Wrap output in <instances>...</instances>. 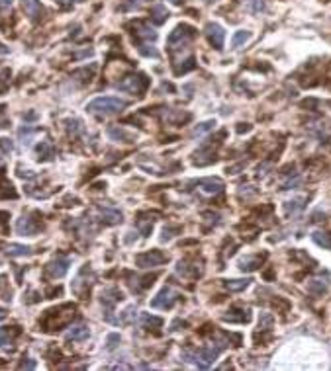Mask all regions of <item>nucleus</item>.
<instances>
[{
    "label": "nucleus",
    "instance_id": "obj_17",
    "mask_svg": "<svg viewBox=\"0 0 331 371\" xmlns=\"http://www.w3.org/2000/svg\"><path fill=\"white\" fill-rule=\"evenodd\" d=\"M304 201H306V197H294V199L286 201V213H288V215H296V213H300V211L304 209Z\"/></svg>",
    "mask_w": 331,
    "mask_h": 371
},
{
    "label": "nucleus",
    "instance_id": "obj_14",
    "mask_svg": "<svg viewBox=\"0 0 331 371\" xmlns=\"http://www.w3.org/2000/svg\"><path fill=\"white\" fill-rule=\"evenodd\" d=\"M198 186L202 187V191H206V193H220L224 189V182L218 180V178H204V180L198 182Z\"/></svg>",
    "mask_w": 331,
    "mask_h": 371
},
{
    "label": "nucleus",
    "instance_id": "obj_5",
    "mask_svg": "<svg viewBox=\"0 0 331 371\" xmlns=\"http://www.w3.org/2000/svg\"><path fill=\"white\" fill-rule=\"evenodd\" d=\"M194 37V28H190V26H178V28H174V31L168 35V45H170V49H174L176 45H184L188 39H192Z\"/></svg>",
    "mask_w": 331,
    "mask_h": 371
},
{
    "label": "nucleus",
    "instance_id": "obj_6",
    "mask_svg": "<svg viewBox=\"0 0 331 371\" xmlns=\"http://www.w3.org/2000/svg\"><path fill=\"white\" fill-rule=\"evenodd\" d=\"M22 6H24L26 16L32 20L33 24H39L45 18V8L41 6L39 0H22Z\"/></svg>",
    "mask_w": 331,
    "mask_h": 371
},
{
    "label": "nucleus",
    "instance_id": "obj_4",
    "mask_svg": "<svg viewBox=\"0 0 331 371\" xmlns=\"http://www.w3.org/2000/svg\"><path fill=\"white\" fill-rule=\"evenodd\" d=\"M166 260V256L159 250H151V252H143L139 256H135V264L139 268H155V266H161Z\"/></svg>",
    "mask_w": 331,
    "mask_h": 371
},
{
    "label": "nucleus",
    "instance_id": "obj_7",
    "mask_svg": "<svg viewBox=\"0 0 331 371\" xmlns=\"http://www.w3.org/2000/svg\"><path fill=\"white\" fill-rule=\"evenodd\" d=\"M206 37L208 41L214 45V49H224V39H226V31L220 24H214L210 22L206 26Z\"/></svg>",
    "mask_w": 331,
    "mask_h": 371
},
{
    "label": "nucleus",
    "instance_id": "obj_9",
    "mask_svg": "<svg viewBox=\"0 0 331 371\" xmlns=\"http://www.w3.org/2000/svg\"><path fill=\"white\" fill-rule=\"evenodd\" d=\"M69 266H71V258H67V256H57L55 260L49 262V266H47V274L55 279L63 278L67 272H69Z\"/></svg>",
    "mask_w": 331,
    "mask_h": 371
},
{
    "label": "nucleus",
    "instance_id": "obj_26",
    "mask_svg": "<svg viewBox=\"0 0 331 371\" xmlns=\"http://www.w3.org/2000/svg\"><path fill=\"white\" fill-rule=\"evenodd\" d=\"M270 324H272V314L263 312L261 318H259V328H261V330H266V328H270Z\"/></svg>",
    "mask_w": 331,
    "mask_h": 371
},
{
    "label": "nucleus",
    "instance_id": "obj_29",
    "mask_svg": "<svg viewBox=\"0 0 331 371\" xmlns=\"http://www.w3.org/2000/svg\"><path fill=\"white\" fill-rule=\"evenodd\" d=\"M79 125H81V124H79L77 120H75V122H67V129H69V131H75V133H77V131H79Z\"/></svg>",
    "mask_w": 331,
    "mask_h": 371
},
{
    "label": "nucleus",
    "instance_id": "obj_10",
    "mask_svg": "<svg viewBox=\"0 0 331 371\" xmlns=\"http://www.w3.org/2000/svg\"><path fill=\"white\" fill-rule=\"evenodd\" d=\"M330 276H318V278L310 279L308 281V291L312 293V295H316V297H320V295H324L328 289H330Z\"/></svg>",
    "mask_w": 331,
    "mask_h": 371
},
{
    "label": "nucleus",
    "instance_id": "obj_21",
    "mask_svg": "<svg viewBox=\"0 0 331 371\" xmlns=\"http://www.w3.org/2000/svg\"><path fill=\"white\" fill-rule=\"evenodd\" d=\"M151 16H153V22H155V24H163V22L166 20V16H168V12H166L165 6L157 4V6H153V10H151Z\"/></svg>",
    "mask_w": 331,
    "mask_h": 371
},
{
    "label": "nucleus",
    "instance_id": "obj_12",
    "mask_svg": "<svg viewBox=\"0 0 331 371\" xmlns=\"http://www.w3.org/2000/svg\"><path fill=\"white\" fill-rule=\"evenodd\" d=\"M18 334H20L18 326H4V328H0V348L12 346L14 340L18 338Z\"/></svg>",
    "mask_w": 331,
    "mask_h": 371
},
{
    "label": "nucleus",
    "instance_id": "obj_15",
    "mask_svg": "<svg viewBox=\"0 0 331 371\" xmlns=\"http://www.w3.org/2000/svg\"><path fill=\"white\" fill-rule=\"evenodd\" d=\"M261 264H263V258H261V256H245V258L239 260V268H241L243 272H253V270H257Z\"/></svg>",
    "mask_w": 331,
    "mask_h": 371
},
{
    "label": "nucleus",
    "instance_id": "obj_22",
    "mask_svg": "<svg viewBox=\"0 0 331 371\" xmlns=\"http://www.w3.org/2000/svg\"><path fill=\"white\" fill-rule=\"evenodd\" d=\"M249 283H251V279H230V281H226L224 285H226L230 291H243L245 287H249Z\"/></svg>",
    "mask_w": 331,
    "mask_h": 371
},
{
    "label": "nucleus",
    "instance_id": "obj_30",
    "mask_svg": "<svg viewBox=\"0 0 331 371\" xmlns=\"http://www.w3.org/2000/svg\"><path fill=\"white\" fill-rule=\"evenodd\" d=\"M12 6V0H0V12H6Z\"/></svg>",
    "mask_w": 331,
    "mask_h": 371
},
{
    "label": "nucleus",
    "instance_id": "obj_33",
    "mask_svg": "<svg viewBox=\"0 0 331 371\" xmlns=\"http://www.w3.org/2000/svg\"><path fill=\"white\" fill-rule=\"evenodd\" d=\"M4 316H6V310H4V309H0V320H2Z\"/></svg>",
    "mask_w": 331,
    "mask_h": 371
},
{
    "label": "nucleus",
    "instance_id": "obj_19",
    "mask_svg": "<svg viewBox=\"0 0 331 371\" xmlns=\"http://www.w3.org/2000/svg\"><path fill=\"white\" fill-rule=\"evenodd\" d=\"M6 252H8V256H14V258H18V256H30V254H32V248H30V247H22V245H10Z\"/></svg>",
    "mask_w": 331,
    "mask_h": 371
},
{
    "label": "nucleus",
    "instance_id": "obj_13",
    "mask_svg": "<svg viewBox=\"0 0 331 371\" xmlns=\"http://www.w3.org/2000/svg\"><path fill=\"white\" fill-rule=\"evenodd\" d=\"M90 336V330L86 324H75L67 330V338L69 340H86Z\"/></svg>",
    "mask_w": 331,
    "mask_h": 371
},
{
    "label": "nucleus",
    "instance_id": "obj_31",
    "mask_svg": "<svg viewBox=\"0 0 331 371\" xmlns=\"http://www.w3.org/2000/svg\"><path fill=\"white\" fill-rule=\"evenodd\" d=\"M33 368H35L33 362H22V364H20V370H33Z\"/></svg>",
    "mask_w": 331,
    "mask_h": 371
},
{
    "label": "nucleus",
    "instance_id": "obj_27",
    "mask_svg": "<svg viewBox=\"0 0 331 371\" xmlns=\"http://www.w3.org/2000/svg\"><path fill=\"white\" fill-rule=\"evenodd\" d=\"M51 153H53V151H51V145L45 141V143L39 147V155H45L43 158H49V156H51Z\"/></svg>",
    "mask_w": 331,
    "mask_h": 371
},
{
    "label": "nucleus",
    "instance_id": "obj_3",
    "mask_svg": "<svg viewBox=\"0 0 331 371\" xmlns=\"http://www.w3.org/2000/svg\"><path fill=\"white\" fill-rule=\"evenodd\" d=\"M118 88L124 90V92L141 96V92L147 88V78H145L143 74H132V76H126L122 82H118Z\"/></svg>",
    "mask_w": 331,
    "mask_h": 371
},
{
    "label": "nucleus",
    "instance_id": "obj_32",
    "mask_svg": "<svg viewBox=\"0 0 331 371\" xmlns=\"http://www.w3.org/2000/svg\"><path fill=\"white\" fill-rule=\"evenodd\" d=\"M57 4H61V6H73L75 4V0H55Z\"/></svg>",
    "mask_w": 331,
    "mask_h": 371
},
{
    "label": "nucleus",
    "instance_id": "obj_25",
    "mask_svg": "<svg viewBox=\"0 0 331 371\" xmlns=\"http://www.w3.org/2000/svg\"><path fill=\"white\" fill-rule=\"evenodd\" d=\"M141 322H143L145 326H155V328L163 324V320H161L159 316H151V314H147V312H145V314H141Z\"/></svg>",
    "mask_w": 331,
    "mask_h": 371
},
{
    "label": "nucleus",
    "instance_id": "obj_1",
    "mask_svg": "<svg viewBox=\"0 0 331 371\" xmlns=\"http://www.w3.org/2000/svg\"><path fill=\"white\" fill-rule=\"evenodd\" d=\"M228 344L226 342H216V344H210L206 348H200V350H188L184 352V358H188L190 362H194L200 370H206L214 364V360H218V356L222 354V350L226 348Z\"/></svg>",
    "mask_w": 331,
    "mask_h": 371
},
{
    "label": "nucleus",
    "instance_id": "obj_8",
    "mask_svg": "<svg viewBox=\"0 0 331 371\" xmlns=\"http://www.w3.org/2000/svg\"><path fill=\"white\" fill-rule=\"evenodd\" d=\"M176 301V293L170 289V287H165L157 293V297L151 301V307L153 309H170Z\"/></svg>",
    "mask_w": 331,
    "mask_h": 371
},
{
    "label": "nucleus",
    "instance_id": "obj_2",
    "mask_svg": "<svg viewBox=\"0 0 331 371\" xmlns=\"http://www.w3.org/2000/svg\"><path fill=\"white\" fill-rule=\"evenodd\" d=\"M126 108V102L114 96H100L86 104V110L94 116H114Z\"/></svg>",
    "mask_w": 331,
    "mask_h": 371
},
{
    "label": "nucleus",
    "instance_id": "obj_16",
    "mask_svg": "<svg viewBox=\"0 0 331 371\" xmlns=\"http://www.w3.org/2000/svg\"><path fill=\"white\" fill-rule=\"evenodd\" d=\"M100 217H102V221H106V223H110V225L122 221V213L116 211V209H110V207H100Z\"/></svg>",
    "mask_w": 331,
    "mask_h": 371
},
{
    "label": "nucleus",
    "instance_id": "obj_24",
    "mask_svg": "<svg viewBox=\"0 0 331 371\" xmlns=\"http://www.w3.org/2000/svg\"><path fill=\"white\" fill-rule=\"evenodd\" d=\"M35 135H37V131H35V129H30V127L20 129V139H22V145H30Z\"/></svg>",
    "mask_w": 331,
    "mask_h": 371
},
{
    "label": "nucleus",
    "instance_id": "obj_20",
    "mask_svg": "<svg viewBox=\"0 0 331 371\" xmlns=\"http://www.w3.org/2000/svg\"><path fill=\"white\" fill-rule=\"evenodd\" d=\"M249 39H251V31H245V30L235 31V35L232 37V47L233 49H237L239 45H243V43L249 41Z\"/></svg>",
    "mask_w": 331,
    "mask_h": 371
},
{
    "label": "nucleus",
    "instance_id": "obj_28",
    "mask_svg": "<svg viewBox=\"0 0 331 371\" xmlns=\"http://www.w3.org/2000/svg\"><path fill=\"white\" fill-rule=\"evenodd\" d=\"M118 342H120V336H118V334H110V336H108V350H114V348L118 346Z\"/></svg>",
    "mask_w": 331,
    "mask_h": 371
},
{
    "label": "nucleus",
    "instance_id": "obj_23",
    "mask_svg": "<svg viewBox=\"0 0 331 371\" xmlns=\"http://www.w3.org/2000/svg\"><path fill=\"white\" fill-rule=\"evenodd\" d=\"M214 127H216V122H214V120H208V122H202V124H200V125H196V127H194V131H192V135H194V137H202L204 133H208V131H212Z\"/></svg>",
    "mask_w": 331,
    "mask_h": 371
},
{
    "label": "nucleus",
    "instance_id": "obj_18",
    "mask_svg": "<svg viewBox=\"0 0 331 371\" xmlns=\"http://www.w3.org/2000/svg\"><path fill=\"white\" fill-rule=\"evenodd\" d=\"M312 239H314V243H316V245H320V247L331 248V235H330V233H322V231H316V233L312 235Z\"/></svg>",
    "mask_w": 331,
    "mask_h": 371
},
{
    "label": "nucleus",
    "instance_id": "obj_11",
    "mask_svg": "<svg viewBox=\"0 0 331 371\" xmlns=\"http://www.w3.org/2000/svg\"><path fill=\"white\" fill-rule=\"evenodd\" d=\"M16 231H18V235L33 237V235L37 233V225H35V221H33L30 215H24V217L18 219V223H16Z\"/></svg>",
    "mask_w": 331,
    "mask_h": 371
}]
</instances>
